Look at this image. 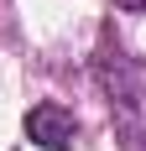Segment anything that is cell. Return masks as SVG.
I'll return each instance as SVG.
<instances>
[{
	"label": "cell",
	"instance_id": "6da1fadb",
	"mask_svg": "<svg viewBox=\"0 0 146 151\" xmlns=\"http://www.w3.org/2000/svg\"><path fill=\"white\" fill-rule=\"evenodd\" d=\"M110 109L120 115L125 151H146V73L131 63H115L110 73Z\"/></svg>",
	"mask_w": 146,
	"mask_h": 151
},
{
	"label": "cell",
	"instance_id": "7a4b0ae2",
	"mask_svg": "<svg viewBox=\"0 0 146 151\" xmlns=\"http://www.w3.org/2000/svg\"><path fill=\"white\" fill-rule=\"evenodd\" d=\"M26 136L37 141V146H47V151H68L73 136H78V120H73L63 104H37L26 115Z\"/></svg>",
	"mask_w": 146,
	"mask_h": 151
},
{
	"label": "cell",
	"instance_id": "3957f363",
	"mask_svg": "<svg viewBox=\"0 0 146 151\" xmlns=\"http://www.w3.org/2000/svg\"><path fill=\"white\" fill-rule=\"evenodd\" d=\"M125 5H136V11H146V0H125Z\"/></svg>",
	"mask_w": 146,
	"mask_h": 151
}]
</instances>
